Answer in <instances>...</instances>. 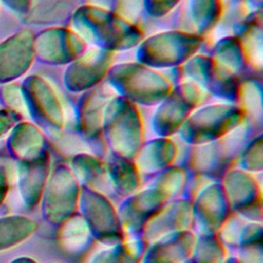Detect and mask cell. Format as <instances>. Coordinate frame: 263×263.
<instances>
[{"label": "cell", "mask_w": 263, "mask_h": 263, "mask_svg": "<svg viewBox=\"0 0 263 263\" xmlns=\"http://www.w3.org/2000/svg\"><path fill=\"white\" fill-rule=\"evenodd\" d=\"M11 263H35L33 260L28 259V258H18L14 261H12Z\"/></svg>", "instance_id": "cell-7"}, {"label": "cell", "mask_w": 263, "mask_h": 263, "mask_svg": "<svg viewBox=\"0 0 263 263\" xmlns=\"http://www.w3.org/2000/svg\"><path fill=\"white\" fill-rule=\"evenodd\" d=\"M36 224L24 216L0 218V251H4L27 239L35 230Z\"/></svg>", "instance_id": "cell-2"}, {"label": "cell", "mask_w": 263, "mask_h": 263, "mask_svg": "<svg viewBox=\"0 0 263 263\" xmlns=\"http://www.w3.org/2000/svg\"><path fill=\"white\" fill-rule=\"evenodd\" d=\"M15 122V115L12 111L0 110V136L7 133Z\"/></svg>", "instance_id": "cell-4"}, {"label": "cell", "mask_w": 263, "mask_h": 263, "mask_svg": "<svg viewBox=\"0 0 263 263\" xmlns=\"http://www.w3.org/2000/svg\"><path fill=\"white\" fill-rule=\"evenodd\" d=\"M8 182L7 170L0 165V205L6 196L8 190Z\"/></svg>", "instance_id": "cell-6"}, {"label": "cell", "mask_w": 263, "mask_h": 263, "mask_svg": "<svg viewBox=\"0 0 263 263\" xmlns=\"http://www.w3.org/2000/svg\"><path fill=\"white\" fill-rule=\"evenodd\" d=\"M0 1L7 8L17 13H23L28 9L29 0H0Z\"/></svg>", "instance_id": "cell-5"}, {"label": "cell", "mask_w": 263, "mask_h": 263, "mask_svg": "<svg viewBox=\"0 0 263 263\" xmlns=\"http://www.w3.org/2000/svg\"><path fill=\"white\" fill-rule=\"evenodd\" d=\"M43 171L44 168L39 164L32 163L21 172L20 190H22L24 199L30 205L34 204L39 197L41 181H43Z\"/></svg>", "instance_id": "cell-3"}, {"label": "cell", "mask_w": 263, "mask_h": 263, "mask_svg": "<svg viewBox=\"0 0 263 263\" xmlns=\"http://www.w3.org/2000/svg\"><path fill=\"white\" fill-rule=\"evenodd\" d=\"M33 58L32 40L28 32H20L0 43V83L23 75Z\"/></svg>", "instance_id": "cell-1"}]
</instances>
